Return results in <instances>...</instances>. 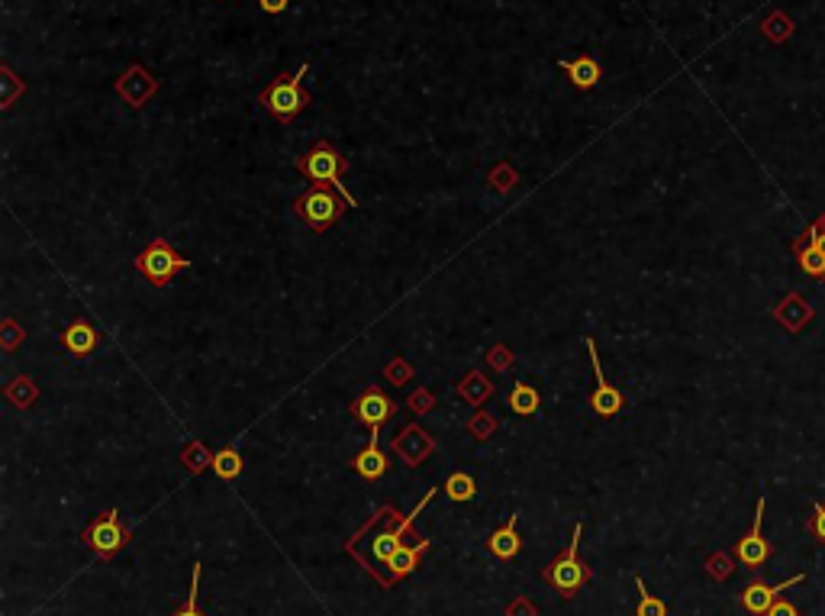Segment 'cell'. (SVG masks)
<instances>
[{
	"instance_id": "cell-1",
	"label": "cell",
	"mask_w": 825,
	"mask_h": 616,
	"mask_svg": "<svg viewBox=\"0 0 825 616\" xmlns=\"http://www.w3.org/2000/svg\"><path fill=\"white\" fill-rule=\"evenodd\" d=\"M436 491H439V487H432V491H426V497L419 500L416 510L407 513V517H403V513H397L394 507H381L378 517H374L365 529H358V533L352 536L349 552H352V555L358 558V562L365 565L381 584H384V578H387V562H390V555H394V552L403 546V539H407V533L413 529V523H416V517H419V510H423V507L429 504L432 494H436Z\"/></svg>"
},
{
	"instance_id": "cell-2",
	"label": "cell",
	"mask_w": 825,
	"mask_h": 616,
	"mask_svg": "<svg viewBox=\"0 0 825 616\" xmlns=\"http://www.w3.org/2000/svg\"><path fill=\"white\" fill-rule=\"evenodd\" d=\"M297 171L307 181H313V184H323V188H336L352 207H358V200L349 191H345V184H342V175L349 171V162H345V155L336 146H329L326 139H320L307 155H303V159L297 162Z\"/></svg>"
},
{
	"instance_id": "cell-3",
	"label": "cell",
	"mask_w": 825,
	"mask_h": 616,
	"mask_svg": "<svg viewBox=\"0 0 825 616\" xmlns=\"http://www.w3.org/2000/svg\"><path fill=\"white\" fill-rule=\"evenodd\" d=\"M307 71H310V65L303 62L294 75H278L262 94H258V104H262L274 120H281V123L294 120L297 113L310 104V94L303 91V78H307Z\"/></svg>"
},
{
	"instance_id": "cell-4",
	"label": "cell",
	"mask_w": 825,
	"mask_h": 616,
	"mask_svg": "<svg viewBox=\"0 0 825 616\" xmlns=\"http://www.w3.org/2000/svg\"><path fill=\"white\" fill-rule=\"evenodd\" d=\"M581 529L584 526L577 523L568 549H564L555 562H548V568L542 571V578L552 584L564 600L577 597V591H584V587L590 584V568L581 562V555H577V549H581Z\"/></svg>"
},
{
	"instance_id": "cell-5",
	"label": "cell",
	"mask_w": 825,
	"mask_h": 616,
	"mask_svg": "<svg viewBox=\"0 0 825 616\" xmlns=\"http://www.w3.org/2000/svg\"><path fill=\"white\" fill-rule=\"evenodd\" d=\"M349 207L352 204L339 191H329V188H323V184H316V188H310L307 194H300L294 200V213L313 229V233H326L332 223L345 217V210Z\"/></svg>"
},
{
	"instance_id": "cell-6",
	"label": "cell",
	"mask_w": 825,
	"mask_h": 616,
	"mask_svg": "<svg viewBox=\"0 0 825 616\" xmlns=\"http://www.w3.org/2000/svg\"><path fill=\"white\" fill-rule=\"evenodd\" d=\"M194 262L184 259L181 252L171 249L168 239H152L146 249L136 255V271L155 288H165V284L178 275V271H187Z\"/></svg>"
},
{
	"instance_id": "cell-7",
	"label": "cell",
	"mask_w": 825,
	"mask_h": 616,
	"mask_svg": "<svg viewBox=\"0 0 825 616\" xmlns=\"http://www.w3.org/2000/svg\"><path fill=\"white\" fill-rule=\"evenodd\" d=\"M81 542L91 552H97L100 558H113V555H117L129 542V529L120 523V510L97 513V517L88 523V529L81 533Z\"/></svg>"
},
{
	"instance_id": "cell-8",
	"label": "cell",
	"mask_w": 825,
	"mask_h": 616,
	"mask_svg": "<svg viewBox=\"0 0 825 616\" xmlns=\"http://www.w3.org/2000/svg\"><path fill=\"white\" fill-rule=\"evenodd\" d=\"M587 355H590L593 375H597V388H593V394H590V410L597 413L600 420H613L616 413H622V407H626V397H622L619 388H613V384L606 381L603 365H600V352H597V342H593V336H587Z\"/></svg>"
},
{
	"instance_id": "cell-9",
	"label": "cell",
	"mask_w": 825,
	"mask_h": 616,
	"mask_svg": "<svg viewBox=\"0 0 825 616\" xmlns=\"http://www.w3.org/2000/svg\"><path fill=\"white\" fill-rule=\"evenodd\" d=\"M764 510H767V497L761 494L758 497V507H755V526L748 529V533L738 539V546H735V558L738 562H742L745 568H751V571H758L767 558H771V542L764 539V533H761V523H764Z\"/></svg>"
},
{
	"instance_id": "cell-10",
	"label": "cell",
	"mask_w": 825,
	"mask_h": 616,
	"mask_svg": "<svg viewBox=\"0 0 825 616\" xmlns=\"http://www.w3.org/2000/svg\"><path fill=\"white\" fill-rule=\"evenodd\" d=\"M158 91V78L152 75L149 68H142V65H129L123 75L117 78V94L126 100L129 107H146L149 100L155 97Z\"/></svg>"
},
{
	"instance_id": "cell-11",
	"label": "cell",
	"mask_w": 825,
	"mask_h": 616,
	"mask_svg": "<svg viewBox=\"0 0 825 616\" xmlns=\"http://www.w3.org/2000/svg\"><path fill=\"white\" fill-rule=\"evenodd\" d=\"M806 581V575H793V578H787V581H780V584H764V581H751L748 587L742 594H738V600H742V607L748 610V613H755V616H761V613H767L771 610L774 604H777V594H784L787 587H796V584H803Z\"/></svg>"
},
{
	"instance_id": "cell-12",
	"label": "cell",
	"mask_w": 825,
	"mask_h": 616,
	"mask_svg": "<svg viewBox=\"0 0 825 616\" xmlns=\"http://www.w3.org/2000/svg\"><path fill=\"white\" fill-rule=\"evenodd\" d=\"M349 413H352L355 420L365 423L368 429H381V423L394 420L397 404L387 394H381V391H368V394H361V397L352 400Z\"/></svg>"
},
{
	"instance_id": "cell-13",
	"label": "cell",
	"mask_w": 825,
	"mask_h": 616,
	"mask_svg": "<svg viewBox=\"0 0 825 616\" xmlns=\"http://www.w3.org/2000/svg\"><path fill=\"white\" fill-rule=\"evenodd\" d=\"M429 546L432 542L426 539V536H419L416 539V546H407V542H403V546L390 555V562H387V578H384V587H390V584H397L400 578H407V575H413V571L419 568V562H423V555L429 552Z\"/></svg>"
},
{
	"instance_id": "cell-14",
	"label": "cell",
	"mask_w": 825,
	"mask_h": 616,
	"mask_svg": "<svg viewBox=\"0 0 825 616\" xmlns=\"http://www.w3.org/2000/svg\"><path fill=\"white\" fill-rule=\"evenodd\" d=\"M558 65L577 91H593L603 78V68L593 55H574V59H561Z\"/></svg>"
},
{
	"instance_id": "cell-15",
	"label": "cell",
	"mask_w": 825,
	"mask_h": 616,
	"mask_svg": "<svg viewBox=\"0 0 825 616\" xmlns=\"http://www.w3.org/2000/svg\"><path fill=\"white\" fill-rule=\"evenodd\" d=\"M487 552L500 558V562H510L519 552H523V539H519V517L510 513V520H506L500 529H494L487 539Z\"/></svg>"
},
{
	"instance_id": "cell-16",
	"label": "cell",
	"mask_w": 825,
	"mask_h": 616,
	"mask_svg": "<svg viewBox=\"0 0 825 616\" xmlns=\"http://www.w3.org/2000/svg\"><path fill=\"white\" fill-rule=\"evenodd\" d=\"M62 346L71 358H88L94 355L97 349V329L88 323V320H75V323H68L65 326V333H62Z\"/></svg>"
},
{
	"instance_id": "cell-17",
	"label": "cell",
	"mask_w": 825,
	"mask_h": 616,
	"mask_svg": "<svg viewBox=\"0 0 825 616\" xmlns=\"http://www.w3.org/2000/svg\"><path fill=\"white\" fill-rule=\"evenodd\" d=\"M378 429H371V439H368V449L365 452H358L352 458V468L358 471L365 481H378L384 471H387V455L381 452V442H378Z\"/></svg>"
},
{
	"instance_id": "cell-18",
	"label": "cell",
	"mask_w": 825,
	"mask_h": 616,
	"mask_svg": "<svg viewBox=\"0 0 825 616\" xmlns=\"http://www.w3.org/2000/svg\"><path fill=\"white\" fill-rule=\"evenodd\" d=\"M394 449L407 458L410 465H419L423 462V458L432 452V439H429V433H423V429H419L416 423H410L407 429H403V433L394 439Z\"/></svg>"
},
{
	"instance_id": "cell-19",
	"label": "cell",
	"mask_w": 825,
	"mask_h": 616,
	"mask_svg": "<svg viewBox=\"0 0 825 616\" xmlns=\"http://www.w3.org/2000/svg\"><path fill=\"white\" fill-rule=\"evenodd\" d=\"M774 317L784 323L790 333H800V329L813 320V307L806 304V300L800 294H790L787 300H780L777 310H774Z\"/></svg>"
},
{
	"instance_id": "cell-20",
	"label": "cell",
	"mask_w": 825,
	"mask_h": 616,
	"mask_svg": "<svg viewBox=\"0 0 825 616\" xmlns=\"http://www.w3.org/2000/svg\"><path fill=\"white\" fill-rule=\"evenodd\" d=\"M793 255H796V262H800V268L806 271L809 278L825 281V255H822L806 236L793 242Z\"/></svg>"
},
{
	"instance_id": "cell-21",
	"label": "cell",
	"mask_w": 825,
	"mask_h": 616,
	"mask_svg": "<svg viewBox=\"0 0 825 616\" xmlns=\"http://www.w3.org/2000/svg\"><path fill=\"white\" fill-rule=\"evenodd\" d=\"M442 491H445L448 500H452V504H468V500L477 497V481L471 475H465V471H455V475L445 478Z\"/></svg>"
},
{
	"instance_id": "cell-22",
	"label": "cell",
	"mask_w": 825,
	"mask_h": 616,
	"mask_svg": "<svg viewBox=\"0 0 825 616\" xmlns=\"http://www.w3.org/2000/svg\"><path fill=\"white\" fill-rule=\"evenodd\" d=\"M542 407V397L539 391L532 388V384H516V388L510 391V410L519 413V417H535Z\"/></svg>"
},
{
	"instance_id": "cell-23",
	"label": "cell",
	"mask_w": 825,
	"mask_h": 616,
	"mask_svg": "<svg viewBox=\"0 0 825 616\" xmlns=\"http://www.w3.org/2000/svg\"><path fill=\"white\" fill-rule=\"evenodd\" d=\"M210 465H213L216 478H220V481H236L242 475V455L233 446H226V449L216 452Z\"/></svg>"
},
{
	"instance_id": "cell-24",
	"label": "cell",
	"mask_w": 825,
	"mask_h": 616,
	"mask_svg": "<svg viewBox=\"0 0 825 616\" xmlns=\"http://www.w3.org/2000/svg\"><path fill=\"white\" fill-rule=\"evenodd\" d=\"M761 33L771 39V42H787L793 36V20L787 17L784 10H774L771 17L761 23Z\"/></svg>"
},
{
	"instance_id": "cell-25",
	"label": "cell",
	"mask_w": 825,
	"mask_h": 616,
	"mask_svg": "<svg viewBox=\"0 0 825 616\" xmlns=\"http://www.w3.org/2000/svg\"><path fill=\"white\" fill-rule=\"evenodd\" d=\"M458 394H461V397H468L471 404H481L484 397L494 394V384H487V381H484V378L474 371V375H468L465 381H458Z\"/></svg>"
},
{
	"instance_id": "cell-26",
	"label": "cell",
	"mask_w": 825,
	"mask_h": 616,
	"mask_svg": "<svg viewBox=\"0 0 825 616\" xmlns=\"http://www.w3.org/2000/svg\"><path fill=\"white\" fill-rule=\"evenodd\" d=\"M635 587H639V607H635V616H668V604L664 600H658L655 594H648L645 591V581L642 578H635Z\"/></svg>"
},
{
	"instance_id": "cell-27",
	"label": "cell",
	"mask_w": 825,
	"mask_h": 616,
	"mask_svg": "<svg viewBox=\"0 0 825 616\" xmlns=\"http://www.w3.org/2000/svg\"><path fill=\"white\" fill-rule=\"evenodd\" d=\"M7 397H10L17 407L33 404V400H36V384H33L30 378H17V381H13L10 388H7Z\"/></svg>"
},
{
	"instance_id": "cell-28",
	"label": "cell",
	"mask_w": 825,
	"mask_h": 616,
	"mask_svg": "<svg viewBox=\"0 0 825 616\" xmlns=\"http://www.w3.org/2000/svg\"><path fill=\"white\" fill-rule=\"evenodd\" d=\"M197 594H200V562H197L194 571H191V594H187L184 607H181L175 616H204V613L197 610Z\"/></svg>"
},
{
	"instance_id": "cell-29",
	"label": "cell",
	"mask_w": 825,
	"mask_h": 616,
	"mask_svg": "<svg viewBox=\"0 0 825 616\" xmlns=\"http://www.w3.org/2000/svg\"><path fill=\"white\" fill-rule=\"evenodd\" d=\"M809 533H813L822 546H825V504H813V520H809Z\"/></svg>"
},
{
	"instance_id": "cell-30",
	"label": "cell",
	"mask_w": 825,
	"mask_h": 616,
	"mask_svg": "<svg viewBox=\"0 0 825 616\" xmlns=\"http://www.w3.org/2000/svg\"><path fill=\"white\" fill-rule=\"evenodd\" d=\"M706 571H709L713 578H719V581L729 578V571H732V568H729V558H726V555H713V558L706 562Z\"/></svg>"
},
{
	"instance_id": "cell-31",
	"label": "cell",
	"mask_w": 825,
	"mask_h": 616,
	"mask_svg": "<svg viewBox=\"0 0 825 616\" xmlns=\"http://www.w3.org/2000/svg\"><path fill=\"white\" fill-rule=\"evenodd\" d=\"M806 239L813 242V246H816V249H819V252L825 255V220H822V217H819V220H816L813 226L806 229Z\"/></svg>"
},
{
	"instance_id": "cell-32",
	"label": "cell",
	"mask_w": 825,
	"mask_h": 616,
	"mask_svg": "<svg viewBox=\"0 0 825 616\" xmlns=\"http://www.w3.org/2000/svg\"><path fill=\"white\" fill-rule=\"evenodd\" d=\"M764 616H800V610H796V604H790V600H777Z\"/></svg>"
},
{
	"instance_id": "cell-33",
	"label": "cell",
	"mask_w": 825,
	"mask_h": 616,
	"mask_svg": "<svg viewBox=\"0 0 825 616\" xmlns=\"http://www.w3.org/2000/svg\"><path fill=\"white\" fill-rule=\"evenodd\" d=\"M287 4H291V0H258V7H262L265 13H271V17H278V13H284Z\"/></svg>"
},
{
	"instance_id": "cell-34",
	"label": "cell",
	"mask_w": 825,
	"mask_h": 616,
	"mask_svg": "<svg viewBox=\"0 0 825 616\" xmlns=\"http://www.w3.org/2000/svg\"><path fill=\"white\" fill-rule=\"evenodd\" d=\"M4 333H7V336H4V349H17V342H20V329L7 320V323H4Z\"/></svg>"
},
{
	"instance_id": "cell-35",
	"label": "cell",
	"mask_w": 825,
	"mask_h": 616,
	"mask_svg": "<svg viewBox=\"0 0 825 616\" xmlns=\"http://www.w3.org/2000/svg\"><path fill=\"white\" fill-rule=\"evenodd\" d=\"M487 358H497V362H494V365H497L500 371H506V365H510V362H506V358H510V355H506V352H500V349H497L494 355H487Z\"/></svg>"
},
{
	"instance_id": "cell-36",
	"label": "cell",
	"mask_w": 825,
	"mask_h": 616,
	"mask_svg": "<svg viewBox=\"0 0 825 616\" xmlns=\"http://www.w3.org/2000/svg\"><path fill=\"white\" fill-rule=\"evenodd\" d=\"M410 407H419V410H426V407H429V394H419L416 400L410 397Z\"/></svg>"
},
{
	"instance_id": "cell-37",
	"label": "cell",
	"mask_w": 825,
	"mask_h": 616,
	"mask_svg": "<svg viewBox=\"0 0 825 616\" xmlns=\"http://www.w3.org/2000/svg\"><path fill=\"white\" fill-rule=\"evenodd\" d=\"M822 220H825V213H822Z\"/></svg>"
}]
</instances>
